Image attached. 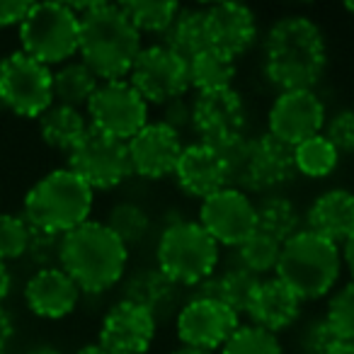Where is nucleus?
<instances>
[{
	"label": "nucleus",
	"instance_id": "nucleus-7",
	"mask_svg": "<svg viewBox=\"0 0 354 354\" xmlns=\"http://www.w3.org/2000/svg\"><path fill=\"white\" fill-rule=\"evenodd\" d=\"M17 30L22 51L44 66H64L78 54L80 15L66 3H32Z\"/></svg>",
	"mask_w": 354,
	"mask_h": 354
},
{
	"label": "nucleus",
	"instance_id": "nucleus-40",
	"mask_svg": "<svg viewBox=\"0 0 354 354\" xmlns=\"http://www.w3.org/2000/svg\"><path fill=\"white\" fill-rule=\"evenodd\" d=\"M337 333L333 330L330 320L325 315L320 318H313L306 323V328L301 330L299 337V347L301 354H328V349L337 342Z\"/></svg>",
	"mask_w": 354,
	"mask_h": 354
},
{
	"label": "nucleus",
	"instance_id": "nucleus-21",
	"mask_svg": "<svg viewBox=\"0 0 354 354\" xmlns=\"http://www.w3.org/2000/svg\"><path fill=\"white\" fill-rule=\"evenodd\" d=\"M299 175L294 160V146L279 141L272 133H262L252 141V175L250 192H274L294 183Z\"/></svg>",
	"mask_w": 354,
	"mask_h": 354
},
{
	"label": "nucleus",
	"instance_id": "nucleus-32",
	"mask_svg": "<svg viewBox=\"0 0 354 354\" xmlns=\"http://www.w3.org/2000/svg\"><path fill=\"white\" fill-rule=\"evenodd\" d=\"M294 160L299 175L320 180V177H328L335 172L339 162V153L335 151V146L323 133H318V136L308 138V141L299 143L294 148Z\"/></svg>",
	"mask_w": 354,
	"mask_h": 354
},
{
	"label": "nucleus",
	"instance_id": "nucleus-36",
	"mask_svg": "<svg viewBox=\"0 0 354 354\" xmlns=\"http://www.w3.org/2000/svg\"><path fill=\"white\" fill-rule=\"evenodd\" d=\"M30 226L22 216L15 214H0V262L17 260L27 252Z\"/></svg>",
	"mask_w": 354,
	"mask_h": 354
},
{
	"label": "nucleus",
	"instance_id": "nucleus-22",
	"mask_svg": "<svg viewBox=\"0 0 354 354\" xmlns=\"http://www.w3.org/2000/svg\"><path fill=\"white\" fill-rule=\"evenodd\" d=\"M301 304L304 301L281 279H262L245 315H250L255 328L277 335L294 325V320L301 313Z\"/></svg>",
	"mask_w": 354,
	"mask_h": 354
},
{
	"label": "nucleus",
	"instance_id": "nucleus-30",
	"mask_svg": "<svg viewBox=\"0 0 354 354\" xmlns=\"http://www.w3.org/2000/svg\"><path fill=\"white\" fill-rule=\"evenodd\" d=\"M119 8L138 30V35H143V32L146 35H165L177 12L183 10L172 0H129V3H119Z\"/></svg>",
	"mask_w": 354,
	"mask_h": 354
},
{
	"label": "nucleus",
	"instance_id": "nucleus-20",
	"mask_svg": "<svg viewBox=\"0 0 354 354\" xmlns=\"http://www.w3.org/2000/svg\"><path fill=\"white\" fill-rule=\"evenodd\" d=\"M83 291L61 267L37 270L25 284L27 308L46 320H61L78 308Z\"/></svg>",
	"mask_w": 354,
	"mask_h": 354
},
{
	"label": "nucleus",
	"instance_id": "nucleus-24",
	"mask_svg": "<svg viewBox=\"0 0 354 354\" xmlns=\"http://www.w3.org/2000/svg\"><path fill=\"white\" fill-rule=\"evenodd\" d=\"M177 299V284L170 281L158 267L136 270L124 284V301L148 310L153 318H160L172 308Z\"/></svg>",
	"mask_w": 354,
	"mask_h": 354
},
{
	"label": "nucleus",
	"instance_id": "nucleus-50",
	"mask_svg": "<svg viewBox=\"0 0 354 354\" xmlns=\"http://www.w3.org/2000/svg\"><path fill=\"white\" fill-rule=\"evenodd\" d=\"M344 10H347L349 15H354V0H352V3H344Z\"/></svg>",
	"mask_w": 354,
	"mask_h": 354
},
{
	"label": "nucleus",
	"instance_id": "nucleus-14",
	"mask_svg": "<svg viewBox=\"0 0 354 354\" xmlns=\"http://www.w3.org/2000/svg\"><path fill=\"white\" fill-rule=\"evenodd\" d=\"M199 223L218 245L241 248L257 231L255 204L248 194L226 187L204 199Z\"/></svg>",
	"mask_w": 354,
	"mask_h": 354
},
{
	"label": "nucleus",
	"instance_id": "nucleus-5",
	"mask_svg": "<svg viewBox=\"0 0 354 354\" xmlns=\"http://www.w3.org/2000/svg\"><path fill=\"white\" fill-rule=\"evenodd\" d=\"M342 270V250L335 243L315 236L313 231H299L281 248L277 279H281L301 301L323 299L333 291Z\"/></svg>",
	"mask_w": 354,
	"mask_h": 354
},
{
	"label": "nucleus",
	"instance_id": "nucleus-10",
	"mask_svg": "<svg viewBox=\"0 0 354 354\" xmlns=\"http://www.w3.org/2000/svg\"><path fill=\"white\" fill-rule=\"evenodd\" d=\"M85 109L90 127L119 141L133 138L148 124V102L131 88L129 80L100 83L97 93Z\"/></svg>",
	"mask_w": 354,
	"mask_h": 354
},
{
	"label": "nucleus",
	"instance_id": "nucleus-27",
	"mask_svg": "<svg viewBox=\"0 0 354 354\" xmlns=\"http://www.w3.org/2000/svg\"><path fill=\"white\" fill-rule=\"evenodd\" d=\"M162 46L175 51L180 59L189 61L204 49H209V30H207V10H180L172 25L167 27Z\"/></svg>",
	"mask_w": 354,
	"mask_h": 354
},
{
	"label": "nucleus",
	"instance_id": "nucleus-35",
	"mask_svg": "<svg viewBox=\"0 0 354 354\" xmlns=\"http://www.w3.org/2000/svg\"><path fill=\"white\" fill-rule=\"evenodd\" d=\"M221 354H284L277 335L255 325H241L221 347Z\"/></svg>",
	"mask_w": 354,
	"mask_h": 354
},
{
	"label": "nucleus",
	"instance_id": "nucleus-42",
	"mask_svg": "<svg viewBox=\"0 0 354 354\" xmlns=\"http://www.w3.org/2000/svg\"><path fill=\"white\" fill-rule=\"evenodd\" d=\"M32 3H3L0 0V30H6V27H20L22 20L27 17L30 12Z\"/></svg>",
	"mask_w": 354,
	"mask_h": 354
},
{
	"label": "nucleus",
	"instance_id": "nucleus-16",
	"mask_svg": "<svg viewBox=\"0 0 354 354\" xmlns=\"http://www.w3.org/2000/svg\"><path fill=\"white\" fill-rule=\"evenodd\" d=\"M131 172L143 180H162L172 175L183 156V136L162 122H148L127 141Z\"/></svg>",
	"mask_w": 354,
	"mask_h": 354
},
{
	"label": "nucleus",
	"instance_id": "nucleus-2",
	"mask_svg": "<svg viewBox=\"0 0 354 354\" xmlns=\"http://www.w3.org/2000/svg\"><path fill=\"white\" fill-rule=\"evenodd\" d=\"M80 15V61L102 83L124 80L143 51L141 35L129 22L119 3L71 6Z\"/></svg>",
	"mask_w": 354,
	"mask_h": 354
},
{
	"label": "nucleus",
	"instance_id": "nucleus-43",
	"mask_svg": "<svg viewBox=\"0 0 354 354\" xmlns=\"http://www.w3.org/2000/svg\"><path fill=\"white\" fill-rule=\"evenodd\" d=\"M12 335H15V325H12V318L3 306H0V354H6L8 347L12 342Z\"/></svg>",
	"mask_w": 354,
	"mask_h": 354
},
{
	"label": "nucleus",
	"instance_id": "nucleus-26",
	"mask_svg": "<svg viewBox=\"0 0 354 354\" xmlns=\"http://www.w3.org/2000/svg\"><path fill=\"white\" fill-rule=\"evenodd\" d=\"M102 80L83 64V61H68V64L59 66L51 78V93H54V104H64V107L80 109L88 107L93 95L97 93Z\"/></svg>",
	"mask_w": 354,
	"mask_h": 354
},
{
	"label": "nucleus",
	"instance_id": "nucleus-31",
	"mask_svg": "<svg viewBox=\"0 0 354 354\" xmlns=\"http://www.w3.org/2000/svg\"><path fill=\"white\" fill-rule=\"evenodd\" d=\"M260 277L252 274L250 270L236 265L231 270H226L223 274L214 277V286H216V301L226 304L233 313L243 315L248 313L252 296H255L257 286H260Z\"/></svg>",
	"mask_w": 354,
	"mask_h": 354
},
{
	"label": "nucleus",
	"instance_id": "nucleus-39",
	"mask_svg": "<svg viewBox=\"0 0 354 354\" xmlns=\"http://www.w3.org/2000/svg\"><path fill=\"white\" fill-rule=\"evenodd\" d=\"M323 136L333 143L339 156H354V109H339L325 119Z\"/></svg>",
	"mask_w": 354,
	"mask_h": 354
},
{
	"label": "nucleus",
	"instance_id": "nucleus-45",
	"mask_svg": "<svg viewBox=\"0 0 354 354\" xmlns=\"http://www.w3.org/2000/svg\"><path fill=\"white\" fill-rule=\"evenodd\" d=\"M342 262L349 267V272H352V277H354V233L342 243Z\"/></svg>",
	"mask_w": 354,
	"mask_h": 354
},
{
	"label": "nucleus",
	"instance_id": "nucleus-44",
	"mask_svg": "<svg viewBox=\"0 0 354 354\" xmlns=\"http://www.w3.org/2000/svg\"><path fill=\"white\" fill-rule=\"evenodd\" d=\"M10 286H12V274H10V270H8L6 262H0V304L8 299Z\"/></svg>",
	"mask_w": 354,
	"mask_h": 354
},
{
	"label": "nucleus",
	"instance_id": "nucleus-38",
	"mask_svg": "<svg viewBox=\"0 0 354 354\" xmlns=\"http://www.w3.org/2000/svg\"><path fill=\"white\" fill-rule=\"evenodd\" d=\"M61 243H64V236L59 233L30 228L25 255L30 257L37 270H54V267H61Z\"/></svg>",
	"mask_w": 354,
	"mask_h": 354
},
{
	"label": "nucleus",
	"instance_id": "nucleus-49",
	"mask_svg": "<svg viewBox=\"0 0 354 354\" xmlns=\"http://www.w3.org/2000/svg\"><path fill=\"white\" fill-rule=\"evenodd\" d=\"M172 354H212V352H202V349H192V347H180Z\"/></svg>",
	"mask_w": 354,
	"mask_h": 354
},
{
	"label": "nucleus",
	"instance_id": "nucleus-52",
	"mask_svg": "<svg viewBox=\"0 0 354 354\" xmlns=\"http://www.w3.org/2000/svg\"><path fill=\"white\" fill-rule=\"evenodd\" d=\"M6 354H8V352H6Z\"/></svg>",
	"mask_w": 354,
	"mask_h": 354
},
{
	"label": "nucleus",
	"instance_id": "nucleus-28",
	"mask_svg": "<svg viewBox=\"0 0 354 354\" xmlns=\"http://www.w3.org/2000/svg\"><path fill=\"white\" fill-rule=\"evenodd\" d=\"M189 71V88L199 93H216V90L233 88V78H236V61L231 56L221 54L218 49L209 46L202 54L187 61Z\"/></svg>",
	"mask_w": 354,
	"mask_h": 354
},
{
	"label": "nucleus",
	"instance_id": "nucleus-29",
	"mask_svg": "<svg viewBox=\"0 0 354 354\" xmlns=\"http://www.w3.org/2000/svg\"><path fill=\"white\" fill-rule=\"evenodd\" d=\"M257 216V231L277 238L279 243H286L301 231V216L299 209L291 199L281 194H267L255 204Z\"/></svg>",
	"mask_w": 354,
	"mask_h": 354
},
{
	"label": "nucleus",
	"instance_id": "nucleus-25",
	"mask_svg": "<svg viewBox=\"0 0 354 354\" xmlns=\"http://www.w3.org/2000/svg\"><path fill=\"white\" fill-rule=\"evenodd\" d=\"M37 122H39L41 141L54 151L64 153L73 151L90 129V122L80 109L64 107V104H51Z\"/></svg>",
	"mask_w": 354,
	"mask_h": 354
},
{
	"label": "nucleus",
	"instance_id": "nucleus-6",
	"mask_svg": "<svg viewBox=\"0 0 354 354\" xmlns=\"http://www.w3.org/2000/svg\"><path fill=\"white\" fill-rule=\"evenodd\" d=\"M218 243L202 228L199 221L177 218L158 241V270L177 286H197L214 277L218 265Z\"/></svg>",
	"mask_w": 354,
	"mask_h": 354
},
{
	"label": "nucleus",
	"instance_id": "nucleus-3",
	"mask_svg": "<svg viewBox=\"0 0 354 354\" xmlns=\"http://www.w3.org/2000/svg\"><path fill=\"white\" fill-rule=\"evenodd\" d=\"M129 262V248L100 221H85L64 236L61 270L85 294H102L119 284Z\"/></svg>",
	"mask_w": 354,
	"mask_h": 354
},
{
	"label": "nucleus",
	"instance_id": "nucleus-19",
	"mask_svg": "<svg viewBox=\"0 0 354 354\" xmlns=\"http://www.w3.org/2000/svg\"><path fill=\"white\" fill-rule=\"evenodd\" d=\"M207 30L209 44L233 61L245 56L257 39L255 12L241 3H216L207 8Z\"/></svg>",
	"mask_w": 354,
	"mask_h": 354
},
{
	"label": "nucleus",
	"instance_id": "nucleus-13",
	"mask_svg": "<svg viewBox=\"0 0 354 354\" xmlns=\"http://www.w3.org/2000/svg\"><path fill=\"white\" fill-rule=\"evenodd\" d=\"M241 328V315L216 299H189L177 313V337L183 347L212 352L221 349Z\"/></svg>",
	"mask_w": 354,
	"mask_h": 354
},
{
	"label": "nucleus",
	"instance_id": "nucleus-48",
	"mask_svg": "<svg viewBox=\"0 0 354 354\" xmlns=\"http://www.w3.org/2000/svg\"><path fill=\"white\" fill-rule=\"evenodd\" d=\"M27 354H61L59 349H54V347H35V349H30Z\"/></svg>",
	"mask_w": 354,
	"mask_h": 354
},
{
	"label": "nucleus",
	"instance_id": "nucleus-46",
	"mask_svg": "<svg viewBox=\"0 0 354 354\" xmlns=\"http://www.w3.org/2000/svg\"><path fill=\"white\" fill-rule=\"evenodd\" d=\"M328 354H354V342H349V339H337V342L328 349Z\"/></svg>",
	"mask_w": 354,
	"mask_h": 354
},
{
	"label": "nucleus",
	"instance_id": "nucleus-9",
	"mask_svg": "<svg viewBox=\"0 0 354 354\" xmlns=\"http://www.w3.org/2000/svg\"><path fill=\"white\" fill-rule=\"evenodd\" d=\"M68 170H73L93 192L119 187L131 175L127 141L90 127L78 146L68 153Z\"/></svg>",
	"mask_w": 354,
	"mask_h": 354
},
{
	"label": "nucleus",
	"instance_id": "nucleus-33",
	"mask_svg": "<svg viewBox=\"0 0 354 354\" xmlns=\"http://www.w3.org/2000/svg\"><path fill=\"white\" fill-rule=\"evenodd\" d=\"M104 226L119 238L127 248L138 245L143 238L148 236V228H151V218H148L146 209L138 207L133 202H119L112 207Z\"/></svg>",
	"mask_w": 354,
	"mask_h": 354
},
{
	"label": "nucleus",
	"instance_id": "nucleus-15",
	"mask_svg": "<svg viewBox=\"0 0 354 354\" xmlns=\"http://www.w3.org/2000/svg\"><path fill=\"white\" fill-rule=\"evenodd\" d=\"M267 127L274 138L299 146L318 136L325 127V107L313 90H289L279 93L267 114Z\"/></svg>",
	"mask_w": 354,
	"mask_h": 354
},
{
	"label": "nucleus",
	"instance_id": "nucleus-17",
	"mask_svg": "<svg viewBox=\"0 0 354 354\" xmlns=\"http://www.w3.org/2000/svg\"><path fill=\"white\" fill-rule=\"evenodd\" d=\"M156 339V318L148 310L119 301L100 325V339L107 354H146Z\"/></svg>",
	"mask_w": 354,
	"mask_h": 354
},
{
	"label": "nucleus",
	"instance_id": "nucleus-1",
	"mask_svg": "<svg viewBox=\"0 0 354 354\" xmlns=\"http://www.w3.org/2000/svg\"><path fill=\"white\" fill-rule=\"evenodd\" d=\"M262 68L281 93L313 90L328 68V44L320 27L304 15L277 20L262 44Z\"/></svg>",
	"mask_w": 354,
	"mask_h": 354
},
{
	"label": "nucleus",
	"instance_id": "nucleus-41",
	"mask_svg": "<svg viewBox=\"0 0 354 354\" xmlns=\"http://www.w3.org/2000/svg\"><path fill=\"white\" fill-rule=\"evenodd\" d=\"M162 124H167L183 136L185 129H192V102H187L185 97H177L172 102L162 104Z\"/></svg>",
	"mask_w": 354,
	"mask_h": 354
},
{
	"label": "nucleus",
	"instance_id": "nucleus-37",
	"mask_svg": "<svg viewBox=\"0 0 354 354\" xmlns=\"http://www.w3.org/2000/svg\"><path fill=\"white\" fill-rule=\"evenodd\" d=\"M325 318L330 320L339 339L354 342V279L344 284L339 291H335L328 304Z\"/></svg>",
	"mask_w": 354,
	"mask_h": 354
},
{
	"label": "nucleus",
	"instance_id": "nucleus-47",
	"mask_svg": "<svg viewBox=\"0 0 354 354\" xmlns=\"http://www.w3.org/2000/svg\"><path fill=\"white\" fill-rule=\"evenodd\" d=\"M75 354H107V352H104L100 342H90V344H83Z\"/></svg>",
	"mask_w": 354,
	"mask_h": 354
},
{
	"label": "nucleus",
	"instance_id": "nucleus-8",
	"mask_svg": "<svg viewBox=\"0 0 354 354\" xmlns=\"http://www.w3.org/2000/svg\"><path fill=\"white\" fill-rule=\"evenodd\" d=\"M49 66L25 51H12L0 61V104L25 119H39L54 104Z\"/></svg>",
	"mask_w": 354,
	"mask_h": 354
},
{
	"label": "nucleus",
	"instance_id": "nucleus-11",
	"mask_svg": "<svg viewBox=\"0 0 354 354\" xmlns=\"http://www.w3.org/2000/svg\"><path fill=\"white\" fill-rule=\"evenodd\" d=\"M127 80L148 104H167L185 97L189 90L187 61L180 59L167 46H146L133 61Z\"/></svg>",
	"mask_w": 354,
	"mask_h": 354
},
{
	"label": "nucleus",
	"instance_id": "nucleus-12",
	"mask_svg": "<svg viewBox=\"0 0 354 354\" xmlns=\"http://www.w3.org/2000/svg\"><path fill=\"white\" fill-rule=\"evenodd\" d=\"M192 129L197 131L199 143H207L216 151L245 138L248 109L243 95L233 88L199 93L192 100Z\"/></svg>",
	"mask_w": 354,
	"mask_h": 354
},
{
	"label": "nucleus",
	"instance_id": "nucleus-18",
	"mask_svg": "<svg viewBox=\"0 0 354 354\" xmlns=\"http://www.w3.org/2000/svg\"><path fill=\"white\" fill-rule=\"evenodd\" d=\"M172 175L185 194L202 199V202L228 187L226 162H223L221 151L207 146V143L185 146Z\"/></svg>",
	"mask_w": 354,
	"mask_h": 354
},
{
	"label": "nucleus",
	"instance_id": "nucleus-23",
	"mask_svg": "<svg viewBox=\"0 0 354 354\" xmlns=\"http://www.w3.org/2000/svg\"><path fill=\"white\" fill-rule=\"evenodd\" d=\"M306 223L315 236L342 245L354 233V192L342 187L323 192L310 204Z\"/></svg>",
	"mask_w": 354,
	"mask_h": 354
},
{
	"label": "nucleus",
	"instance_id": "nucleus-51",
	"mask_svg": "<svg viewBox=\"0 0 354 354\" xmlns=\"http://www.w3.org/2000/svg\"><path fill=\"white\" fill-rule=\"evenodd\" d=\"M0 107H3V104H0Z\"/></svg>",
	"mask_w": 354,
	"mask_h": 354
},
{
	"label": "nucleus",
	"instance_id": "nucleus-34",
	"mask_svg": "<svg viewBox=\"0 0 354 354\" xmlns=\"http://www.w3.org/2000/svg\"><path fill=\"white\" fill-rule=\"evenodd\" d=\"M281 248H284V243H279L277 238L267 236L262 231H255L238 248V260H241V267H245L252 274L260 277L267 274V272H277Z\"/></svg>",
	"mask_w": 354,
	"mask_h": 354
},
{
	"label": "nucleus",
	"instance_id": "nucleus-4",
	"mask_svg": "<svg viewBox=\"0 0 354 354\" xmlns=\"http://www.w3.org/2000/svg\"><path fill=\"white\" fill-rule=\"evenodd\" d=\"M93 189L68 167H59L44 175L25 194L22 218L30 228L66 236L73 228L90 221Z\"/></svg>",
	"mask_w": 354,
	"mask_h": 354
}]
</instances>
